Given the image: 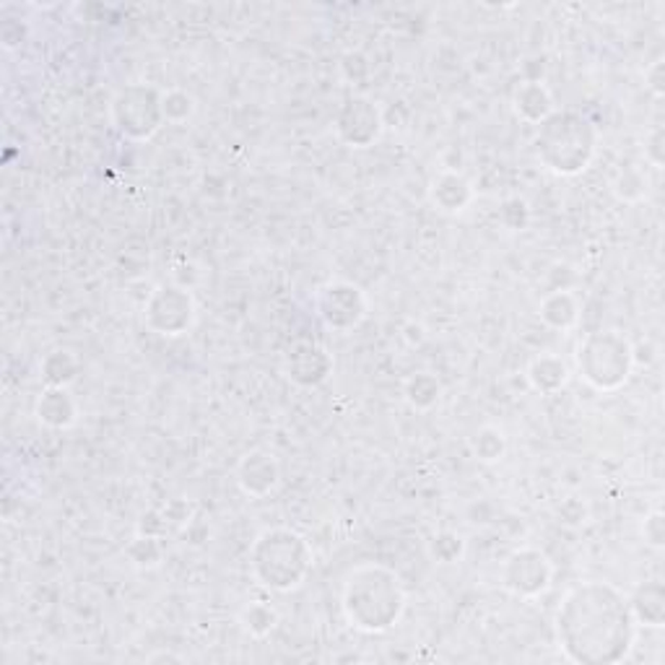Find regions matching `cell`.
Returning <instances> with one entry per match:
<instances>
[{"label": "cell", "mask_w": 665, "mask_h": 665, "mask_svg": "<svg viewBox=\"0 0 665 665\" xmlns=\"http://www.w3.org/2000/svg\"><path fill=\"white\" fill-rule=\"evenodd\" d=\"M556 644L562 655L580 665H614L631 653L637 622L629 598L616 585L590 580L567 590L556 608Z\"/></svg>", "instance_id": "obj_1"}, {"label": "cell", "mask_w": 665, "mask_h": 665, "mask_svg": "<svg viewBox=\"0 0 665 665\" xmlns=\"http://www.w3.org/2000/svg\"><path fill=\"white\" fill-rule=\"evenodd\" d=\"M405 588L401 575L388 564L364 562L346 575L341 590L343 618L364 635H385L405 614Z\"/></svg>", "instance_id": "obj_2"}, {"label": "cell", "mask_w": 665, "mask_h": 665, "mask_svg": "<svg viewBox=\"0 0 665 665\" xmlns=\"http://www.w3.org/2000/svg\"><path fill=\"white\" fill-rule=\"evenodd\" d=\"M312 564H315V554L308 536L286 525L265 528L250 547L252 577L271 593H291L302 588Z\"/></svg>", "instance_id": "obj_3"}, {"label": "cell", "mask_w": 665, "mask_h": 665, "mask_svg": "<svg viewBox=\"0 0 665 665\" xmlns=\"http://www.w3.org/2000/svg\"><path fill=\"white\" fill-rule=\"evenodd\" d=\"M595 123L575 110H556L538 125L536 151L541 164L559 177H577L598 154Z\"/></svg>", "instance_id": "obj_4"}, {"label": "cell", "mask_w": 665, "mask_h": 665, "mask_svg": "<svg viewBox=\"0 0 665 665\" xmlns=\"http://www.w3.org/2000/svg\"><path fill=\"white\" fill-rule=\"evenodd\" d=\"M577 375L598 392H616L635 372V346L618 330L588 332L577 346Z\"/></svg>", "instance_id": "obj_5"}, {"label": "cell", "mask_w": 665, "mask_h": 665, "mask_svg": "<svg viewBox=\"0 0 665 665\" xmlns=\"http://www.w3.org/2000/svg\"><path fill=\"white\" fill-rule=\"evenodd\" d=\"M164 91L151 84H128L112 97L110 117L117 133L128 141H151L164 128Z\"/></svg>", "instance_id": "obj_6"}, {"label": "cell", "mask_w": 665, "mask_h": 665, "mask_svg": "<svg viewBox=\"0 0 665 665\" xmlns=\"http://www.w3.org/2000/svg\"><path fill=\"white\" fill-rule=\"evenodd\" d=\"M198 321V302L188 286L164 281L151 289L143 304L146 328L156 336L179 338L192 330Z\"/></svg>", "instance_id": "obj_7"}, {"label": "cell", "mask_w": 665, "mask_h": 665, "mask_svg": "<svg viewBox=\"0 0 665 665\" xmlns=\"http://www.w3.org/2000/svg\"><path fill=\"white\" fill-rule=\"evenodd\" d=\"M315 315L332 332H351L367 321L369 302L354 281H328L315 291Z\"/></svg>", "instance_id": "obj_8"}, {"label": "cell", "mask_w": 665, "mask_h": 665, "mask_svg": "<svg viewBox=\"0 0 665 665\" xmlns=\"http://www.w3.org/2000/svg\"><path fill=\"white\" fill-rule=\"evenodd\" d=\"M554 582V564L541 549H515L502 564V585L520 601H536Z\"/></svg>", "instance_id": "obj_9"}, {"label": "cell", "mask_w": 665, "mask_h": 665, "mask_svg": "<svg viewBox=\"0 0 665 665\" xmlns=\"http://www.w3.org/2000/svg\"><path fill=\"white\" fill-rule=\"evenodd\" d=\"M332 128H336L338 141L349 149H369L380 141L385 130L382 110L369 97H349L338 110Z\"/></svg>", "instance_id": "obj_10"}, {"label": "cell", "mask_w": 665, "mask_h": 665, "mask_svg": "<svg viewBox=\"0 0 665 665\" xmlns=\"http://www.w3.org/2000/svg\"><path fill=\"white\" fill-rule=\"evenodd\" d=\"M284 372L297 388L315 390L330 380L332 375V354L321 341L299 338L289 346L284 356Z\"/></svg>", "instance_id": "obj_11"}, {"label": "cell", "mask_w": 665, "mask_h": 665, "mask_svg": "<svg viewBox=\"0 0 665 665\" xmlns=\"http://www.w3.org/2000/svg\"><path fill=\"white\" fill-rule=\"evenodd\" d=\"M235 478L244 497L265 499L274 494L278 484H281V463L271 450H250L239 457Z\"/></svg>", "instance_id": "obj_12"}, {"label": "cell", "mask_w": 665, "mask_h": 665, "mask_svg": "<svg viewBox=\"0 0 665 665\" xmlns=\"http://www.w3.org/2000/svg\"><path fill=\"white\" fill-rule=\"evenodd\" d=\"M476 198V188L468 177L455 170H444L431 179L429 185V201L440 214H461L468 209Z\"/></svg>", "instance_id": "obj_13"}, {"label": "cell", "mask_w": 665, "mask_h": 665, "mask_svg": "<svg viewBox=\"0 0 665 665\" xmlns=\"http://www.w3.org/2000/svg\"><path fill=\"white\" fill-rule=\"evenodd\" d=\"M35 416L39 424L48 429L65 431L78 422V403L73 398L71 388H55V385H45L35 403Z\"/></svg>", "instance_id": "obj_14"}, {"label": "cell", "mask_w": 665, "mask_h": 665, "mask_svg": "<svg viewBox=\"0 0 665 665\" xmlns=\"http://www.w3.org/2000/svg\"><path fill=\"white\" fill-rule=\"evenodd\" d=\"M629 598V608L631 616H635L637 627H648V629H661L665 624V588L663 582L650 580L640 582L635 590H631Z\"/></svg>", "instance_id": "obj_15"}, {"label": "cell", "mask_w": 665, "mask_h": 665, "mask_svg": "<svg viewBox=\"0 0 665 665\" xmlns=\"http://www.w3.org/2000/svg\"><path fill=\"white\" fill-rule=\"evenodd\" d=\"M580 315H582L580 299L567 289L549 291V294L541 299V304H538V317H541V323L551 330H562V332L572 330L577 323H580Z\"/></svg>", "instance_id": "obj_16"}, {"label": "cell", "mask_w": 665, "mask_h": 665, "mask_svg": "<svg viewBox=\"0 0 665 665\" xmlns=\"http://www.w3.org/2000/svg\"><path fill=\"white\" fill-rule=\"evenodd\" d=\"M528 385L541 396H556L559 390L567 388L569 367L562 356L556 354H538L530 359L528 369H525Z\"/></svg>", "instance_id": "obj_17"}, {"label": "cell", "mask_w": 665, "mask_h": 665, "mask_svg": "<svg viewBox=\"0 0 665 665\" xmlns=\"http://www.w3.org/2000/svg\"><path fill=\"white\" fill-rule=\"evenodd\" d=\"M512 108H515L517 117L530 125H541L543 120L556 112L554 97H551L547 84L541 81H525L517 86L515 97H512Z\"/></svg>", "instance_id": "obj_18"}, {"label": "cell", "mask_w": 665, "mask_h": 665, "mask_svg": "<svg viewBox=\"0 0 665 665\" xmlns=\"http://www.w3.org/2000/svg\"><path fill=\"white\" fill-rule=\"evenodd\" d=\"M39 372H42L45 385H55V388H71V382L76 380L78 372H81V362L73 354L71 349H52L50 354H45L39 362Z\"/></svg>", "instance_id": "obj_19"}, {"label": "cell", "mask_w": 665, "mask_h": 665, "mask_svg": "<svg viewBox=\"0 0 665 665\" xmlns=\"http://www.w3.org/2000/svg\"><path fill=\"white\" fill-rule=\"evenodd\" d=\"M403 396L414 411H431L442 398L440 377L431 372H414L403 385Z\"/></svg>", "instance_id": "obj_20"}, {"label": "cell", "mask_w": 665, "mask_h": 665, "mask_svg": "<svg viewBox=\"0 0 665 665\" xmlns=\"http://www.w3.org/2000/svg\"><path fill=\"white\" fill-rule=\"evenodd\" d=\"M470 455L476 457L478 463H499L504 457V452H507V437H504V431L494 427V424H487V427H478L474 435H470L468 440Z\"/></svg>", "instance_id": "obj_21"}, {"label": "cell", "mask_w": 665, "mask_h": 665, "mask_svg": "<svg viewBox=\"0 0 665 665\" xmlns=\"http://www.w3.org/2000/svg\"><path fill=\"white\" fill-rule=\"evenodd\" d=\"M278 611L271 606V603L255 601L248 603L242 611H239V624H242L244 631H248L250 637H255V640H263V637H268L271 631L278 627Z\"/></svg>", "instance_id": "obj_22"}, {"label": "cell", "mask_w": 665, "mask_h": 665, "mask_svg": "<svg viewBox=\"0 0 665 665\" xmlns=\"http://www.w3.org/2000/svg\"><path fill=\"white\" fill-rule=\"evenodd\" d=\"M164 538L156 536H143L136 534V538L128 543V549H125V556L130 559L133 567L138 569H154L162 564L164 559Z\"/></svg>", "instance_id": "obj_23"}, {"label": "cell", "mask_w": 665, "mask_h": 665, "mask_svg": "<svg viewBox=\"0 0 665 665\" xmlns=\"http://www.w3.org/2000/svg\"><path fill=\"white\" fill-rule=\"evenodd\" d=\"M162 110H164V123L170 125H185L188 120L196 115L198 104L196 97L185 89H166L162 97Z\"/></svg>", "instance_id": "obj_24"}, {"label": "cell", "mask_w": 665, "mask_h": 665, "mask_svg": "<svg viewBox=\"0 0 665 665\" xmlns=\"http://www.w3.org/2000/svg\"><path fill=\"white\" fill-rule=\"evenodd\" d=\"M465 554V538L455 530H442L429 541V556L437 564H455Z\"/></svg>", "instance_id": "obj_25"}, {"label": "cell", "mask_w": 665, "mask_h": 665, "mask_svg": "<svg viewBox=\"0 0 665 665\" xmlns=\"http://www.w3.org/2000/svg\"><path fill=\"white\" fill-rule=\"evenodd\" d=\"M499 218H502V224L507 226L510 231H520L525 229V224H528L530 211L520 198H510V201H504L502 211H499Z\"/></svg>", "instance_id": "obj_26"}, {"label": "cell", "mask_w": 665, "mask_h": 665, "mask_svg": "<svg viewBox=\"0 0 665 665\" xmlns=\"http://www.w3.org/2000/svg\"><path fill=\"white\" fill-rule=\"evenodd\" d=\"M642 536H644V543H648V547H653L657 551L665 547V515H663V510H653L650 515H644Z\"/></svg>", "instance_id": "obj_27"}, {"label": "cell", "mask_w": 665, "mask_h": 665, "mask_svg": "<svg viewBox=\"0 0 665 665\" xmlns=\"http://www.w3.org/2000/svg\"><path fill=\"white\" fill-rule=\"evenodd\" d=\"M644 159L655 166V170H663L665 164V130L657 125V128L644 138Z\"/></svg>", "instance_id": "obj_28"}, {"label": "cell", "mask_w": 665, "mask_h": 665, "mask_svg": "<svg viewBox=\"0 0 665 665\" xmlns=\"http://www.w3.org/2000/svg\"><path fill=\"white\" fill-rule=\"evenodd\" d=\"M644 78H648L650 91H653L655 97L665 95V63L663 60H655V63L644 71Z\"/></svg>", "instance_id": "obj_29"}]
</instances>
